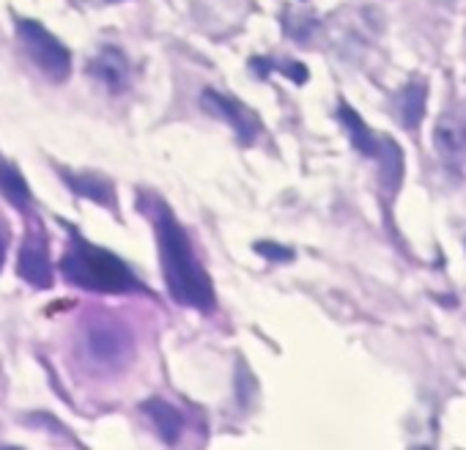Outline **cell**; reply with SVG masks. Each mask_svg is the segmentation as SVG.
I'll use <instances>...</instances> for the list:
<instances>
[{
	"label": "cell",
	"instance_id": "obj_14",
	"mask_svg": "<svg viewBox=\"0 0 466 450\" xmlns=\"http://www.w3.org/2000/svg\"><path fill=\"white\" fill-rule=\"evenodd\" d=\"M66 181H69V187H72L75 192H80L83 198H91V200L105 203V206L113 200L110 187H107L105 181L94 179V176H66Z\"/></svg>",
	"mask_w": 466,
	"mask_h": 450
},
{
	"label": "cell",
	"instance_id": "obj_4",
	"mask_svg": "<svg viewBox=\"0 0 466 450\" xmlns=\"http://www.w3.org/2000/svg\"><path fill=\"white\" fill-rule=\"evenodd\" d=\"M17 36L28 58L50 77V80H66L72 72V56L64 42H58L42 23L36 20H17Z\"/></svg>",
	"mask_w": 466,
	"mask_h": 450
},
{
	"label": "cell",
	"instance_id": "obj_12",
	"mask_svg": "<svg viewBox=\"0 0 466 450\" xmlns=\"http://www.w3.org/2000/svg\"><path fill=\"white\" fill-rule=\"evenodd\" d=\"M0 195H4L17 211H25L31 206V189L28 181L23 179V173L9 165V162H0Z\"/></svg>",
	"mask_w": 466,
	"mask_h": 450
},
{
	"label": "cell",
	"instance_id": "obj_1",
	"mask_svg": "<svg viewBox=\"0 0 466 450\" xmlns=\"http://www.w3.org/2000/svg\"><path fill=\"white\" fill-rule=\"evenodd\" d=\"M157 242H159V259H162V272L170 297L187 308L211 311L214 308L211 281L206 270L198 264L184 229L167 211H162L157 220Z\"/></svg>",
	"mask_w": 466,
	"mask_h": 450
},
{
	"label": "cell",
	"instance_id": "obj_17",
	"mask_svg": "<svg viewBox=\"0 0 466 450\" xmlns=\"http://www.w3.org/2000/svg\"><path fill=\"white\" fill-rule=\"evenodd\" d=\"M94 6H110V4H118V0H88Z\"/></svg>",
	"mask_w": 466,
	"mask_h": 450
},
{
	"label": "cell",
	"instance_id": "obj_9",
	"mask_svg": "<svg viewBox=\"0 0 466 450\" xmlns=\"http://www.w3.org/2000/svg\"><path fill=\"white\" fill-rule=\"evenodd\" d=\"M143 412L148 414V420L154 423L157 434L162 436V442L173 445L178 436H181V428H184V417L178 414L176 406H170L167 401L162 398H148L143 404Z\"/></svg>",
	"mask_w": 466,
	"mask_h": 450
},
{
	"label": "cell",
	"instance_id": "obj_3",
	"mask_svg": "<svg viewBox=\"0 0 466 450\" xmlns=\"http://www.w3.org/2000/svg\"><path fill=\"white\" fill-rule=\"evenodd\" d=\"M80 352L94 371L113 373L129 365L135 335L116 313H88L80 330Z\"/></svg>",
	"mask_w": 466,
	"mask_h": 450
},
{
	"label": "cell",
	"instance_id": "obj_5",
	"mask_svg": "<svg viewBox=\"0 0 466 450\" xmlns=\"http://www.w3.org/2000/svg\"><path fill=\"white\" fill-rule=\"evenodd\" d=\"M433 143L450 168L463 165L466 162V116L441 113L433 129Z\"/></svg>",
	"mask_w": 466,
	"mask_h": 450
},
{
	"label": "cell",
	"instance_id": "obj_16",
	"mask_svg": "<svg viewBox=\"0 0 466 450\" xmlns=\"http://www.w3.org/2000/svg\"><path fill=\"white\" fill-rule=\"evenodd\" d=\"M4 259H6V240L0 237V267H4Z\"/></svg>",
	"mask_w": 466,
	"mask_h": 450
},
{
	"label": "cell",
	"instance_id": "obj_7",
	"mask_svg": "<svg viewBox=\"0 0 466 450\" xmlns=\"http://www.w3.org/2000/svg\"><path fill=\"white\" fill-rule=\"evenodd\" d=\"M200 105H203V110H208L211 116H217L219 121H225V124H230L233 127V132H237L242 140H253V135H256V129H258V124H256V118L237 102V99H230V97H225V94H217V91H203V97H200Z\"/></svg>",
	"mask_w": 466,
	"mask_h": 450
},
{
	"label": "cell",
	"instance_id": "obj_15",
	"mask_svg": "<svg viewBox=\"0 0 466 450\" xmlns=\"http://www.w3.org/2000/svg\"><path fill=\"white\" fill-rule=\"evenodd\" d=\"M258 253L267 256V259H275V261H289V259H291V251H286V248H280V245H272V242L258 245Z\"/></svg>",
	"mask_w": 466,
	"mask_h": 450
},
{
	"label": "cell",
	"instance_id": "obj_10",
	"mask_svg": "<svg viewBox=\"0 0 466 450\" xmlns=\"http://www.w3.org/2000/svg\"><path fill=\"white\" fill-rule=\"evenodd\" d=\"M425 86L422 83H409L400 94H398V118L406 129H417L425 118Z\"/></svg>",
	"mask_w": 466,
	"mask_h": 450
},
{
	"label": "cell",
	"instance_id": "obj_8",
	"mask_svg": "<svg viewBox=\"0 0 466 450\" xmlns=\"http://www.w3.org/2000/svg\"><path fill=\"white\" fill-rule=\"evenodd\" d=\"M88 72L96 80H102L110 91H121L127 86V80H129V64L113 47H105L102 53H96V58L88 64Z\"/></svg>",
	"mask_w": 466,
	"mask_h": 450
},
{
	"label": "cell",
	"instance_id": "obj_11",
	"mask_svg": "<svg viewBox=\"0 0 466 450\" xmlns=\"http://www.w3.org/2000/svg\"><path fill=\"white\" fill-rule=\"evenodd\" d=\"M373 159H379L381 184L390 187V192H395L398 184H400V179H403V151L398 148V143L392 138H381L379 154Z\"/></svg>",
	"mask_w": 466,
	"mask_h": 450
},
{
	"label": "cell",
	"instance_id": "obj_6",
	"mask_svg": "<svg viewBox=\"0 0 466 450\" xmlns=\"http://www.w3.org/2000/svg\"><path fill=\"white\" fill-rule=\"evenodd\" d=\"M17 272L25 283L34 289H50L53 286V270H50V256H47V242L39 234H31L17 259Z\"/></svg>",
	"mask_w": 466,
	"mask_h": 450
},
{
	"label": "cell",
	"instance_id": "obj_2",
	"mask_svg": "<svg viewBox=\"0 0 466 450\" xmlns=\"http://www.w3.org/2000/svg\"><path fill=\"white\" fill-rule=\"evenodd\" d=\"M61 270L66 281L86 291H99V294H124L137 289V281L127 270L124 261H118L113 253L86 242L80 234L72 237V245L61 261Z\"/></svg>",
	"mask_w": 466,
	"mask_h": 450
},
{
	"label": "cell",
	"instance_id": "obj_13",
	"mask_svg": "<svg viewBox=\"0 0 466 450\" xmlns=\"http://www.w3.org/2000/svg\"><path fill=\"white\" fill-rule=\"evenodd\" d=\"M340 121H343V127L349 129V135H351V143H354V148L357 151H362L365 157H376L379 154V143H381V138H376L365 124H362V118L351 110V107H340Z\"/></svg>",
	"mask_w": 466,
	"mask_h": 450
}]
</instances>
